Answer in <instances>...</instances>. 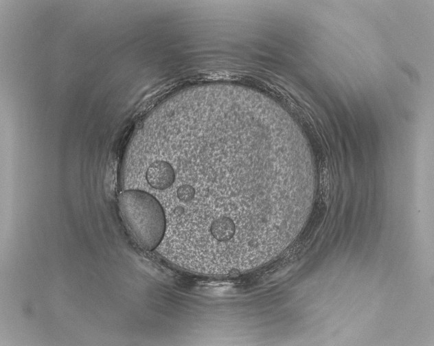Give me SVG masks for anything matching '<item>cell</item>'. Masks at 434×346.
Here are the masks:
<instances>
[{
  "label": "cell",
  "mask_w": 434,
  "mask_h": 346,
  "mask_svg": "<svg viewBox=\"0 0 434 346\" xmlns=\"http://www.w3.org/2000/svg\"><path fill=\"white\" fill-rule=\"evenodd\" d=\"M167 122L163 160L174 181L165 189V251L190 269L252 270L273 260L307 215L308 160L287 155L277 123L262 115L205 106Z\"/></svg>",
  "instance_id": "6da1fadb"
},
{
  "label": "cell",
  "mask_w": 434,
  "mask_h": 346,
  "mask_svg": "<svg viewBox=\"0 0 434 346\" xmlns=\"http://www.w3.org/2000/svg\"><path fill=\"white\" fill-rule=\"evenodd\" d=\"M122 220L137 246L152 251L162 242L166 231V217L161 203L141 189H127L118 197Z\"/></svg>",
  "instance_id": "7a4b0ae2"
},
{
  "label": "cell",
  "mask_w": 434,
  "mask_h": 346,
  "mask_svg": "<svg viewBox=\"0 0 434 346\" xmlns=\"http://www.w3.org/2000/svg\"><path fill=\"white\" fill-rule=\"evenodd\" d=\"M146 179L152 188L163 191L173 183L174 171L168 161L161 159H156L148 167Z\"/></svg>",
  "instance_id": "3957f363"
}]
</instances>
